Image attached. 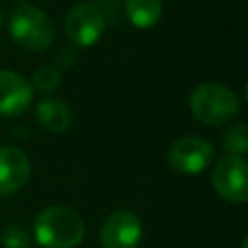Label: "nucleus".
<instances>
[{
  "label": "nucleus",
  "mask_w": 248,
  "mask_h": 248,
  "mask_svg": "<svg viewBox=\"0 0 248 248\" xmlns=\"http://www.w3.org/2000/svg\"><path fill=\"white\" fill-rule=\"evenodd\" d=\"M33 236L43 248H76L85 236V223L72 207L50 205L37 213Z\"/></svg>",
  "instance_id": "f257e3e1"
},
{
  "label": "nucleus",
  "mask_w": 248,
  "mask_h": 248,
  "mask_svg": "<svg viewBox=\"0 0 248 248\" xmlns=\"http://www.w3.org/2000/svg\"><path fill=\"white\" fill-rule=\"evenodd\" d=\"M10 37L16 45L31 52H45L54 41L52 19L37 6L17 4L8 17Z\"/></svg>",
  "instance_id": "f03ea898"
},
{
  "label": "nucleus",
  "mask_w": 248,
  "mask_h": 248,
  "mask_svg": "<svg viewBox=\"0 0 248 248\" xmlns=\"http://www.w3.org/2000/svg\"><path fill=\"white\" fill-rule=\"evenodd\" d=\"M192 114L207 126H223L231 122L240 110V99L223 83H200L190 93Z\"/></svg>",
  "instance_id": "7ed1b4c3"
},
{
  "label": "nucleus",
  "mask_w": 248,
  "mask_h": 248,
  "mask_svg": "<svg viewBox=\"0 0 248 248\" xmlns=\"http://www.w3.org/2000/svg\"><path fill=\"white\" fill-rule=\"evenodd\" d=\"M213 190L229 203H246L248 200V163L238 155H225L211 172Z\"/></svg>",
  "instance_id": "20e7f679"
},
{
  "label": "nucleus",
  "mask_w": 248,
  "mask_h": 248,
  "mask_svg": "<svg viewBox=\"0 0 248 248\" xmlns=\"http://www.w3.org/2000/svg\"><path fill=\"white\" fill-rule=\"evenodd\" d=\"M107 19L103 10L93 2L76 4L64 19V31L68 39L81 48L93 46L105 33Z\"/></svg>",
  "instance_id": "39448f33"
},
{
  "label": "nucleus",
  "mask_w": 248,
  "mask_h": 248,
  "mask_svg": "<svg viewBox=\"0 0 248 248\" xmlns=\"http://www.w3.org/2000/svg\"><path fill=\"white\" fill-rule=\"evenodd\" d=\"M213 161V145L200 136H180L167 151V163L180 174H200Z\"/></svg>",
  "instance_id": "423d86ee"
},
{
  "label": "nucleus",
  "mask_w": 248,
  "mask_h": 248,
  "mask_svg": "<svg viewBox=\"0 0 248 248\" xmlns=\"http://www.w3.org/2000/svg\"><path fill=\"white\" fill-rule=\"evenodd\" d=\"M141 219L130 209L112 211L99 229L101 248H138L141 242Z\"/></svg>",
  "instance_id": "0eeeda50"
},
{
  "label": "nucleus",
  "mask_w": 248,
  "mask_h": 248,
  "mask_svg": "<svg viewBox=\"0 0 248 248\" xmlns=\"http://www.w3.org/2000/svg\"><path fill=\"white\" fill-rule=\"evenodd\" d=\"M31 83L17 72L0 70V116H19L31 107Z\"/></svg>",
  "instance_id": "6e6552de"
},
{
  "label": "nucleus",
  "mask_w": 248,
  "mask_h": 248,
  "mask_svg": "<svg viewBox=\"0 0 248 248\" xmlns=\"http://www.w3.org/2000/svg\"><path fill=\"white\" fill-rule=\"evenodd\" d=\"M31 176V161L16 145L0 147V196L19 192Z\"/></svg>",
  "instance_id": "1a4fd4ad"
},
{
  "label": "nucleus",
  "mask_w": 248,
  "mask_h": 248,
  "mask_svg": "<svg viewBox=\"0 0 248 248\" xmlns=\"http://www.w3.org/2000/svg\"><path fill=\"white\" fill-rule=\"evenodd\" d=\"M35 116L37 122L41 124V128L48 130V132H66L72 126V108L66 101L56 99V97H45L37 103L35 108Z\"/></svg>",
  "instance_id": "9d476101"
},
{
  "label": "nucleus",
  "mask_w": 248,
  "mask_h": 248,
  "mask_svg": "<svg viewBox=\"0 0 248 248\" xmlns=\"http://www.w3.org/2000/svg\"><path fill=\"white\" fill-rule=\"evenodd\" d=\"M124 14L138 29H149L159 23L163 14L161 0H124Z\"/></svg>",
  "instance_id": "9b49d317"
},
{
  "label": "nucleus",
  "mask_w": 248,
  "mask_h": 248,
  "mask_svg": "<svg viewBox=\"0 0 248 248\" xmlns=\"http://www.w3.org/2000/svg\"><path fill=\"white\" fill-rule=\"evenodd\" d=\"M221 143L225 147V151L229 155H238L242 157L248 151V130L244 122H236L232 126H229L223 136H221Z\"/></svg>",
  "instance_id": "f8f14e48"
},
{
  "label": "nucleus",
  "mask_w": 248,
  "mask_h": 248,
  "mask_svg": "<svg viewBox=\"0 0 248 248\" xmlns=\"http://www.w3.org/2000/svg\"><path fill=\"white\" fill-rule=\"evenodd\" d=\"M60 70H56L54 66L50 64H45V66H39L33 76H31V83L43 91V93H50V91H56L58 85H60Z\"/></svg>",
  "instance_id": "ddd939ff"
},
{
  "label": "nucleus",
  "mask_w": 248,
  "mask_h": 248,
  "mask_svg": "<svg viewBox=\"0 0 248 248\" xmlns=\"http://www.w3.org/2000/svg\"><path fill=\"white\" fill-rule=\"evenodd\" d=\"M4 248H31V232L19 223H12L2 232Z\"/></svg>",
  "instance_id": "4468645a"
},
{
  "label": "nucleus",
  "mask_w": 248,
  "mask_h": 248,
  "mask_svg": "<svg viewBox=\"0 0 248 248\" xmlns=\"http://www.w3.org/2000/svg\"><path fill=\"white\" fill-rule=\"evenodd\" d=\"M76 60H78V54L72 46H62L52 54V62L56 70H68L76 64Z\"/></svg>",
  "instance_id": "2eb2a0df"
},
{
  "label": "nucleus",
  "mask_w": 248,
  "mask_h": 248,
  "mask_svg": "<svg viewBox=\"0 0 248 248\" xmlns=\"http://www.w3.org/2000/svg\"><path fill=\"white\" fill-rule=\"evenodd\" d=\"M240 248H248V238H246V236L242 238V242H240Z\"/></svg>",
  "instance_id": "dca6fc26"
},
{
  "label": "nucleus",
  "mask_w": 248,
  "mask_h": 248,
  "mask_svg": "<svg viewBox=\"0 0 248 248\" xmlns=\"http://www.w3.org/2000/svg\"><path fill=\"white\" fill-rule=\"evenodd\" d=\"M2 19H4V14H2V10H0V27H2Z\"/></svg>",
  "instance_id": "f3484780"
}]
</instances>
